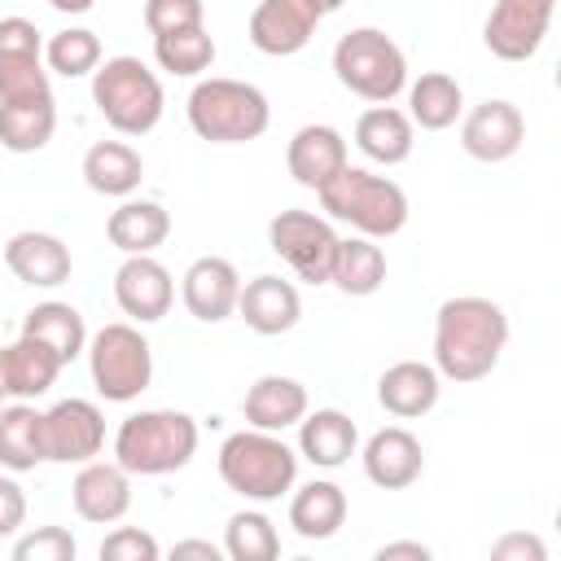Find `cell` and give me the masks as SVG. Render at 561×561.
<instances>
[{"label": "cell", "instance_id": "60d3db41", "mask_svg": "<svg viewBox=\"0 0 561 561\" xmlns=\"http://www.w3.org/2000/svg\"><path fill=\"white\" fill-rule=\"evenodd\" d=\"M491 557H495V561H543V557H548V548H543V539H539V535L513 530V535H504V539H495V543H491Z\"/></svg>", "mask_w": 561, "mask_h": 561}, {"label": "cell", "instance_id": "836d02e7", "mask_svg": "<svg viewBox=\"0 0 561 561\" xmlns=\"http://www.w3.org/2000/svg\"><path fill=\"white\" fill-rule=\"evenodd\" d=\"M153 57L167 75L175 79H197L202 70H210L215 61V39L206 26H184V31H167L153 35Z\"/></svg>", "mask_w": 561, "mask_h": 561}, {"label": "cell", "instance_id": "603a6c76", "mask_svg": "<svg viewBox=\"0 0 561 561\" xmlns=\"http://www.w3.org/2000/svg\"><path fill=\"white\" fill-rule=\"evenodd\" d=\"M412 145H416V127L403 110L394 105H373L355 118V149L377 162V167H399L412 158Z\"/></svg>", "mask_w": 561, "mask_h": 561}, {"label": "cell", "instance_id": "7c38bea8", "mask_svg": "<svg viewBox=\"0 0 561 561\" xmlns=\"http://www.w3.org/2000/svg\"><path fill=\"white\" fill-rule=\"evenodd\" d=\"M114 302L136 324H153L175 302V280L153 254H127L114 272Z\"/></svg>", "mask_w": 561, "mask_h": 561}, {"label": "cell", "instance_id": "74e56055", "mask_svg": "<svg viewBox=\"0 0 561 561\" xmlns=\"http://www.w3.org/2000/svg\"><path fill=\"white\" fill-rule=\"evenodd\" d=\"M145 26H149V35L206 26V4L202 0H145Z\"/></svg>", "mask_w": 561, "mask_h": 561}, {"label": "cell", "instance_id": "bcb514c9", "mask_svg": "<svg viewBox=\"0 0 561 561\" xmlns=\"http://www.w3.org/2000/svg\"><path fill=\"white\" fill-rule=\"evenodd\" d=\"M307 4H311V9L320 13V18H329V13H337V9L346 4V0H307Z\"/></svg>", "mask_w": 561, "mask_h": 561}, {"label": "cell", "instance_id": "484cf974", "mask_svg": "<svg viewBox=\"0 0 561 561\" xmlns=\"http://www.w3.org/2000/svg\"><path fill=\"white\" fill-rule=\"evenodd\" d=\"M0 373H4L9 399H39V394L53 390V381L61 373V359L44 342H35V337L22 333L18 342L0 346Z\"/></svg>", "mask_w": 561, "mask_h": 561}, {"label": "cell", "instance_id": "e0dca14e", "mask_svg": "<svg viewBox=\"0 0 561 561\" xmlns=\"http://www.w3.org/2000/svg\"><path fill=\"white\" fill-rule=\"evenodd\" d=\"M4 267H9L22 285L57 289V285L70 280L75 259H70V245H66L61 237L26 228V232H13V237L4 241Z\"/></svg>", "mask_w": 561, "mask_h": 561}, {"label": "cell", "instance_id": "4316f807", "mask_svg": "<svg viewBox=\"0 0 561 561\" xmlns=\"http://www.w3.org/2000/svg\"><path fill=\"white\" fill-rule=\"evenodd\" d=\"M145 180V162L127 140H96L83 153V184L101 197H131Z\"/></svg>", "mask_w": 561, "mask_h": 561}, {"label": "cell", "instance_id": "4dcf8cb0", "mask_svg": "<svg viewBox=\"0 0 561 561\" xmlns=\"http://www.w3.org/2000/svg\"><path fill=\"white\" fill-rule=\"evenodd\" d=\"M44 412H35L26 399L0 408V465L9 473H26L44 465Z\"/></svg>", "mask_w": 561, "mask_h": 561}, {"label": "cell", "instance_id": "cb8c5ba5", "mask_svg": "<svg viewBox=\"0 0 561 561\" xmlns=\"http://www.w3.org/2000/svg\"><path fill=\"white\" fill-rule=\"evenodd\" d=\"M105 237L114 250L123 254H153L167 237H171V215L162 202L149 197H123L110 219H105Z\"/></svg>", "mask_w": 561, "mask_h": 561}, {"label": "cell", "instance_id": "d6986e66", "mask_svg": "<svg viewBox=\"0 0 561 561\" xmlns=\"http://www.w3.org/2000/svg\"><path fill=\"white\" fill-rule=\"evenodd\" d=\"M237 316H241L254 333L276 337V333H289V329L298 324L302 298H298L294 280H280V276L263 272V276H254V280L241 285V294H237Z\"/></svg>", "mask_w": 561, "mask_h": 561}, {"label": "cell", "instance_id": "f35d334b", "mask_svg": "<svg viewBox=\"0 0 561 561\" xmlns=\"http://www.w3.org/2000/svg\"><path fill=\"white\" fill-rule=\"evenodd\" d=\"M158 539L140 526H118L101 539V561H158Z\"/></svg>", "mask_w": 561, "mask_h": 561}, {"label": "cell", "instance_id": "4fadbf2b", "mask_svg": "<svg viewBox=\"0 0 561 561\" xmlns=\"http://www.w3.org/2000/svg\"><path fill=\"white\" fill-rule=\"evenodd\" d=\"M75 513L92 526H114L131 508V473L118 460H83L75 482H70Z\"/></svg>", "mask_w": 561, "mask_h": 561}, {"label": "cell", "instance_id": "8d00e7d4", "mask_svg": "<svg viewBox=\"0 0 561 561\" xmlns=\"http://www.w3.org/2000/svg\"><path fill=\"white\" fill-rule=\"evenodd\" d=\"M79 543L66 526H39L13 543V561H75Z\"/></svg>", "mask_w": 561, "mask_h": 561}, {"label": "cell", "instance_id": "8992f818", "mask_svg": "<svg viewBox=\"0 0 561 561\" xmlns=\"http://www.w3.org/2000/svg\"><path fill=\"white\" fill-rule=\"evenodd\" d=\"M184 110H188V127L210 145L259 140L272 123L267 96L245 79H197Z\"/></svg>", "mask_w": 561, "mask_h": 561}, {"label": "cell", "instance_id": "f546056e", "mask_svg": "<svg viewBox=\"0 0 561 561\" xmlns=\"http://www.w3.org/2000/svg\"><path fill=\"white\" fill-rule=\"evenodd\" d=\"M403 92H408V110L403 114L421 131H447L460 118V110H465V92H460V83L447 70H425Z\"/></svg>", "mask_w": 561, "mask_h": 561}, {"label": "cell", "instance_id": "b9f144b4", "mask_svg": "<svg viewBox=\"0 0 561 561\" xmlns=\"http://www.w3.org/2000/svg\"><path fill=\"white\" fill-rule=\"evenodd\" d=\"M22 522H26V495L9 473H0V539L18 535Z\"/></svg>", "mask_w": 561, "mask_h": 561}, {"label": "cell", "instance_id": "52a82bcc", "mask_svg": "<svg viewBox=\"0 0 561 561\" xmlns=\"http://www.w3.org/2000/svg\"><path fill=\"white\" fill-rule=\"evenodd\" d=\"M333 75L351 96L368 105H390L408 88V57L386 31L355 26L333 44Z\"/></svg>", "mask_w": 561, "mask_h": 561}, {"label": "cell", "instance_id": "d4e9b609", "mask_svg": "<svg viewBox=\"0 0 561 561\" xmlns=\"http://www.w3.org/2000/svg\"><path fill=\"white\" fill-rule=\"evenodd\" d=\"M241 408H245V425L280 434V430H289V425L302 421V412H307V386L294 381V377L267 373V377H259L245 390V403Z\"/></svg>", "mask_w": 561, "mask_h": 561}, {"label": "cell", "instance_id": "9a60e30c", "mask_svg": "<svg viewBox=\"0 0 561 561\" xmlns=\"http://www.w3.org/2000/svg\"><path fill=\"white\" fill-rule=\"evenodd\" d=\"M237 294H241V272L219 254L193 259L180 276V298H184L188 316L202 320V324L228 320L237 311Z\"/></svg>", "mask_w": 561, "mask_h": 561}, {"label": "cell", "instance_id": "9c48e42d", "mask_svg": "<svg viewBox=\"0 0 561 561\" xmlns=\"http://www.w3.org/2000/svg\"><path fill=\"white\" fill-rule=\"evenodd\" d=\"M337 241L342 237L333 232V224L324 215H311V210H280L267 224L272 254H280L294 267V276L307 280V285H329Z\"/></svg>", "mask_w": 561, "mask_h": 561}, {"label": "cell", "instance_id": "ba28073f", "mask_svg": "<svg viewBox=\"0 0 561 561\" xmlns=\"http://www.w3.org/2000/svg\"><path fill=\"white\" fill-rule=\"evenodd\" d=\"M88 373L105 403H131L153 381V346L136 324H101L88 337Z\"/></svg>", "mask_w": 561, "mask_h": 561}, {"label": "cell", "instance_id": "7dc6e473", "mask_svg": "<svg viewBox=\"0 0 561 561\" xmlns=\"http://www.w3.org/2000/svg\"><path fill=\"white\" fill-rule=\"evenodd\" d=\"M9 403V390H4V373H0V408Z\"/></svg>", "mask_w": 561, "mask_h": 561}, {"label": "cell", "instance_id": "ac0fdd59", "mask_svg": "<svg viewBox=\"0 0 561 561\" xmlns=\"http://www.w3.org/2000/svg\"><path fill=\"white\" fill-rule=\"evenodd\" d=\"M364 478L381 491H403L421 478L425 469V451H421V438L403 425H386L377 430L368 443H364Z\"/></svg>", "mask_w": 561, "mask_h": 561}, {"label": "cell", "instance_id": "7402d4cb", "mask_svg": "<svg viewBox=\"0 0 561 561\" xmlns=\"http://www.w3.org/2000/svg\"><path fill=\"white\" fill-rule=\"evenodd\" d=\"M359 447V430L337 408L302 412L298 421V456H307L316 469H342Z\"/></svg>", "mask_w": 561, "mask_h": 561}, {"label": "cell", "instance_id": "ab89813d", "mask_svg": "<svg viewBox=\"0 0 561 561\" xmlns=\"http://www.w3.org/2000/svg\"><path fill=\"white\" fill-rule=\"evenodd\" d=\"M44 39L31 18H0V61H39Z\"/></svg>", "mask_w": 561, "mask_h": 561}, {"label": "cell", "instance_id": "ee69618b", "mask_svg": "<svg viewBox=\"0 0 561 561\" xmlns=\"http://www.w3.org/2000/svg\"><path fill=\"white\" fill-rule=\"evenodd\" d=\"M171 557H206V561H219V548L210 539H184L171 548Z\"/></svg>", "mask_w": 561, "mask_h": 561}, {"label": "cell", "instance_id": "f1b7e54d", "mask_svg": "<svg viewBox=\"0 0 561 561\" xmlns=\"http://www.w3.org/2000/svg\"><path fill=\"white\" fill-rule=\"evenodd\" d=\"M22 333L35 337V342H44V346L61 359V368L88 351V324H83L79 307L57 302V298L35 302V307L26 311V320H22Z\"/></svg>", "mask_w": 561, "mask_h": 561}, {"label": "cell", "instance_id": "8fae6325", "mask_svg": "<svg viewBox=\"0 0 561 561\" xmlns=\"http://www.w3.org/2000/svg\"><path fill=\"white\" fill-rule=\"evenodd\" d=\"M105 447V412L92 399H61L44 412V451L53 465H83Z\"/></svg>", "mask_w": 561, "mask_h": 561}, {"label": "cell", "instance_id": "30bf717a", "mask_svg": "<svg viewBox=\"0 0 561 561\" xmlns=\"http://www.w3.org/2000/svg\"><path fill=\"white\" fill-rule=\"evenodd\" d=\"M557 0H495L482 26V44L500 61H530L552 26Z\"/></svg>", "mask_w": 561, "mask_h": 561}, {"label": "cell", "instance_id": "7bdbcfd3", "mask_svg": "<svg viewBox=\"0 0 561 561\" xmlns=\"http://www.w3.org/2000/svg\"><path fill=\"white\" fill-rule=\"evenodd\" d=\"M377 561H430V548L416 539H394L377 548Z\"/></svg>", "mask_w": 561, "mask_h": 561}, {"label": "cell", "instance_id": "277c9868", "mask_svg": "<svg viewBox=\"0 0 561 561\" xmlns=\"http://www.w3.org/2000/svg\"><path fill=\"white\" fill-rule=\"evenodd\" d=\"M92 101H96V114L118 136H149L162 123V110H167L162 79L131 53L105 57L92 70Z\"/></svg>", "mask_w": 561, "mask_h": 561}, {"label": "cell", "instance_id": "7a4b0ae2", "mask_svg": "<svg viewBox=\"0 0 561 561\" xmlns=\"http://www.w3.org/2000/svg\"><path fill=\"white\" fill-rule=\"evenodd\" d=\"M320 197V210L337 224H351L359 237H394L403 224H408V193L390 180V175H377L368 167H342L333 180H324L316 188Z\"/></svg>", "mask_w": 561, "mask_h": 561}, {"label": "cell", "instance_id": "e575fe53", "mask_svg": "<svg viewBox=\"0 0 561 561\" xmlns=\"http://www.w3.org/2000/svg\"><path fill=\"white\" fill-rule=\"evenodd\" d=\"M224 552L232 561H272L280 552V535H276V526H272L267 513L241 508L224 526Z\"/></svg>", "mask_w": 561, "mask_h": 561}, {"label": "cell", "instance_id": "5b68a950", "mask_svg": "<svg viewBox=\"0 0 561 561\" xmlns=\"http://www.w3.org/2000/svg\"><path fill=\"white\" fill-rule=\"evenodd\" d=\"M193 451H197V421L175 408L131 412L114 434V460L140 478L175 473L193 460Z\"/></svg>", "mask_w": 561, "mask_h": 561}, {"label": "cell", "instance_id": "ffe728a7", "mask_svg": "<svg viewBox=\"0 0 561 561\" xmlns=\"http://www.w3.org/2000/svg\"><path fill=\"white\" fill-rule=\"evenodd\" d=\"M346 136L329 123H307L289 136V149H285V167L289 175L302 184V188H320L324 180H333L342 167H346Z\"/></svg>", "mask_w": 561, "mask_h": 561}, {"label": "cell", "instance_id": "f6af8a7d", "mask_svg": "<svg viewBox=\"0 0 561 561\" xmlns=\"http://www.w3.org/2000/svg\"><path fill=\"white\" fill-rule=\"evenodd\" d=\"M48 4H53L57 13H88L96 0H48Z\"/></svg>", "mask_w": 561, "mask_h": 561}, {"label": "cell", "instance_id": "5bb4252c", "mask_svg": "<svg viewBox=\"0 0 561 561\" xmlns=\"http://www.w3.org/2000/svg\"><path fill=\"white\" fill-rule=\"evenodd\" d=\"M526 140V118L513 101H482L465 114L460 123V149L478 162H504L522 149Z\"/></svg>", "mask_w": 561, "mask_h": 561}, {"label": "cell", "instance_id": "d590c367", "mask_svg": "<svg viewBox=\"0 0 561 561\" xmlns=\"http://www.w3.org/2000/svg\"><path fill=\"white\" fill-rule=\"evenodd\" d=\"M44 61L61 79H83V75H92L101 66V39L88 26H66L44 44Z\"/></svg>", "mask_w": 561, "mask_h": 561}, {"label": "cell", "instance_id": "3957f363", "mask_svg": "<svg viewBox=\"0 0 561 561\" xmlns=\"http://www.w3.org/2000/svg\"><path fill=\"white\" fill-rule=\"evenodd\" d=\"M219 478L228 491L254 504H272L285 491H294L298 478V451L272 434V430H237L219 447Z\"/></svg>", "mask_w": 561, "mask_h": 561}, {"label": "cell", "instance_id": "1f68e13d", "mask_svg": "<svg viewBox=\"0 0 561 561\" xmlns=\"http://www.w3.org/2000/svg\"><path fill=\"white\" fill-rule=\"evenodd\" d=\"M329 285H337L351 298H368L386 285V250L373 237H346L337 241L333 267H329Z\"/></svg>", "mask_w": 561, "mask_h": 561}, {"label": "cell", "instance_id": "44dd1931", "mask_svg": "<svg viewBox=\"0 0 561 561\" xmlns=\"http://www.w3.org/2000/svg\"><path fill=\"white\" fill-rule=\"evenodd\" d=\"M438 390H443L438 368L434 364H421V359H399V364H390L377 377V403L390 416H399V421L425 416L438 403Z\"/></svg>", "mask_w": 561, "mask_h": 561}, {"label": "cell", "instance_id": "6da1fadb", "mask_svg": "<svg viewBox=\"0 0 561 561\" xmlns=\"http://www.w3.org/2000/svg\"><path fill=\"white\" fill-rule=\"evenodd\" d=\"M508 346V316L495 298L456 294L434 316V368L447 381H482Z\"/></svg>", "mask_w": 561, "mask_h": 561}, {"label": "cell", "instance_id": "d6a6232c", "mask_svg": "<svg viewBox=\"0 0 561 561\" xmlns=\"http://www.w3.org/2000/svg\"><path fill=\"white\" fill-rule=\"evenodd\" d=\"M57 131V101L35 96V101H0V145L9 153H35L53 140Z\"/></svg>", "mask_w": 561, "mask_h": 561}, {"label": "cell", "instance_id": "2e32d148", "mask_svg": "<svg viewBox=\"0 0 561 561\" xmlns=\"http://www.w3.org/2000/svg\"><path fill=\"white\" fill-rule=\"evenodd\" d=\"M320 13L307 0H259L250 13V44L267 57H294L311 44Z\"/></svg>", "mask_w": 561, "mask_h": 561}, {"label": "cell", "instance_id": "83f0119b", "mask_svg": "<svg viewBox=\"0 0 561 561\" xmlns=\"http://www.w3.org/2000/svg\"><path fill=\"white\" fill-rule=\"evenodd\" d=\"M346 522V491L329 478H311L289 500V526L298 539H333Z\"/></svg>", "mask_w": 561, "mask_h": 561}]
</instances>
